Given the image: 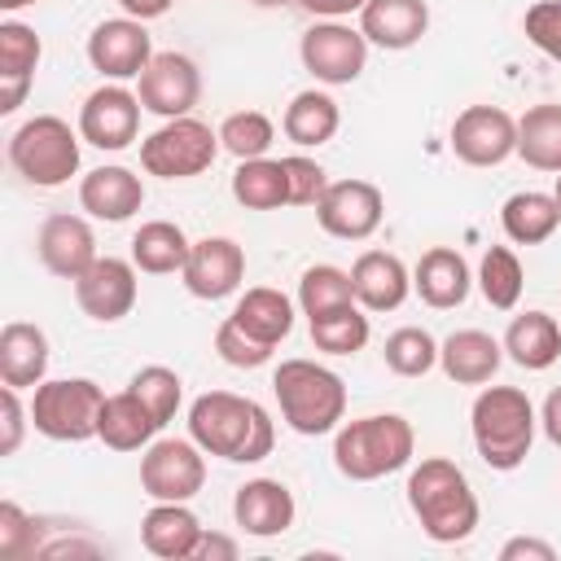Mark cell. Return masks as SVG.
I'll return each instance as SVG.
<instances>
[{
  "instance_id": "e0dca14e",
  "label": "cell",
  "mask_w": 561,
  "mask_h": 561,
  "mask_svg": "<svg viewBox=\"0 0 561 561\" xmlns=\"http://www.w3.org/2000/svg\"><path fill=\"white\" fill-rule=\"evenodd\" d=\"M180 276L193 298H206V302L228 298L245 280V250L232 237H202V241H193Z\"/></svg>"
},
{
  "instance_id": "7bdbcfd3",
  "label": "cell",
  "mask_w": 561,
  "mask_h": 561,
  "mask_svg": "<svg viewBox=\"0 0 561 561\" xmlns=\"http://www.w3.org/2000/svg\"><path fill=\"white\" fill-rule=\"evenodd\" d=\"M215 351H219V359L224 364H232V368H263L267 359H272V351L276 346H267V342H259V337H250L232 316L215 329Z\"/></svg>"
},
{
  "instance_id": "ba28073f",
  "label": "cell",
  "mask_w": 561,
  "mask_h": 561,
  "mask_svg": "<svg viewBox=\"0 0 561 561\" xmlns=\"http://www.w3.org/2000/svg\"><path fill=\"white\" fill-rule=\"evenodd\" d=\"M219 149H224L219 131H210V123L184 114V118H167L158 131H149L140 140V167L158 180H193L215 167Z\"/></svg>"
},
{
  "instance_id": "60d3db41",
  "label": "cell",
  "mask_w": 561,
  "mask_h": 561,
  "mask_svg": "<svg viewBox=\"0 0 561 561\" xmlns=\"http://www.w3.org/2000/svg\"><path fill=\"white\" fill-rule=\"evenodd\" d=\"M131 390L145 399V408L167 425L175 412H180V399H184V381L175 368H162V364H149L131 377Z\"/></svg>"
},
{
  "instance_id": "bcb514c9",
  "label": "cell",
  "mask_w": 561,
  "mask_h": 561,
  "mask_svg": "<svg viewBox=\"0 0 561 561\" xmlns=\"http://www.w3.org/2000/svg\"><path fill=\"white\" fill-rule=\"evenodd\" d=\"M0 416H4L0 456H13V451L22 447V434H26V416H31V408H22V399H18V386H4V390H0Z\"/></svg>"
},
{
  "instance_id": "d590c367",
  "label": "cell",
  "mask_w": 561,
  "mask_h": 561,
  "mask_svg": "<svg viewBox=\"0 0 561 561\" xmlns=\"http://www.w3.org/2000/svg\"><path fill=\"white\" fill-rule=\"evenodd\" d=\"M346 302H355L351 272H342V267H333V263H316V267L302 272V280H298V307H302L307 320L329 316V311H337V307H346Z\"/></svg>"
},
{
  "instance_id": "cb8c5ba5",
  "label": "cell",
  "mask_w": 561,
  "mask_h": 561,
  "mask_svg": "<svg viewBox=\"0 0 561 561\" xmlns=\"http://www.w3.org/2000/svg\"><path fill=\"white\" fill-rule=\"evenodd\" d=\"M412 289H416L421 302L434 307V311H451V307H460V302L469 298V289H473V276H469L465 254L451 250V245H434V250H425L421 263H416V272H412Z\"/></svg>"
},
{
  "instance_id": "83f0119b",
  "label": "cell",
  "mask_w": 561,
  "mask_h": 561,
  "mask_svg": "<svg viewBox=\"0 0 561 561\" xmlns=\"http://www.w3.org/2000/svg\"><path fill=\"white\" fill-rule=\"evenodd\" d=\"M504 355L526 368V373H543L561 359V324L548 311H522L513 316L508 333H504Z\"/></svg>"
},
{
  "instance_id": "8d00e7d4",
  "label": "cell",
  "mask_w": 561,
  "mask_h": 561,
  "mask_svg": "<svg viewBox=\"0 0 561 561\" xmlns=\"http://www.w3.org/2000/svg\"><path fill=\"white\" fill-rule=\"evenodd\" d=\"M307 324H311L316 351H324V355H355L368 346V316L359 311V302H346V307L316 316Z\"/></svg>"
},
{
  "instance_id": "52a82bcc",
  "label": "cell",
  "mask_w": 561,
  "mask_h": 561,
  "mask_svg": "<svg viewBox=\"0 0 561 561\" xmlns=\"http://www.w3.org/2000/svg\"><path fill=\"white\" fill-rule=\"evenodd\" d=\"M101 408H105V390L92 377H57L35 386L31 425L53 443H88L96 438Z\"/></svg>"
},
{
  "instance_id": "8992f818",
  "label": "cell",
  "mask_w": 561,
  "mask_h": 561,
  "mask_svg": "<svg viewBox=\"0 0 561 561\" xmlns=\"http://www.w3.org/2000/svg\"><path fill=\"white\" fill-rule=\"evenodd\" d=\"M79 131L57 114H35L9 136L13 171L35 188H61L79 171Z\"/></svg>"
},
{
  "instance_id": "9c48e42d",
  "label": "cell",
  "mask_w": 561,
  "mask_h": 561,
  "mask_svg": "<svg viewBox=\"0 0 561 561\" xmlns=\"http://www.w3.org/2000/svg\"><path fill=\"white\" fill-rule=\"evenodd\" d=\"M298 57H302V66L320 83L342 88V83H355L364 75V66H368V39H364V31H355V26L337 22V18H320L316 26L302 31Z\"/></svg>"
},
{
  "instance_id": "7c38bea8",
  "label": "cell",
  "mask_w": 561,
  "mask_h": 561,
  "mask_svg": "<svg viewBox=\"0 0 561 561\" xmlns=\"http://www.w3.org/2000/svg\"><path fill=\"white\" fill-rule=\"evenodd\" d=\"M451 153L465 167H500L517 153V118L500 105H469L451 123Z\"/></svg>"
},
{
  "instance_id": "7dc6e473",
  "label": "cell",
  "mask_w": 561,
  "mask_h": 561,
  "mask_svg": "<svg viewBox=\"0 0 561 561\" xmlns=\"http://www.w3.org/2000/svg\"><path fill=\"white\" fill-rule=\"evenodd\" d=\"M557 548L548 539H530V535H517L500 548V561H552Z\"/></svg>"
},
{
  "instance_id": "ee69618b",
  "label": "cell",
  "mask_w": 561,
  "mask_h": 561,
  "mask_svg": "<svg viewBox=\"0 0 561 561\" xmlns=\"http://www.w3.org/2000/svg\"><path fill=\"white\" fill-rule=\"evenodd\" d=\"M522 26H526V39H530L543 57L561 61V0H539V4H530L526 18H522Z\"/></svg>"
},
{
  "instance_id": "836d02e7",
  "label": "cell",
  "mask_w": 561,
  "mask_h": 561,
  "mask_svg": "<svg viewBox=\"0 0 561 561\" xmlns=\"http://www.w3.org/2000/svg\"><path fill=\"white\" fill-rule=\"evenodd\" d=\"M232 197L245 210H280L289 206V175L280 158H245L232 171Z\"/></svg>"
},
{
  "instance_id": "db71d44e",
  "label": "cell",
  "mask_w": 561,
  "mask_h": 561,
  "mask_svg": "<svg viewBox=\"0 0 561 561\" xmlns=\"http://www.w3.org/2000/svg\"><path fill=\"white\" fill-rule=\"evenodd\" d=\"M250 4H259V9H280V4H298V0H250Z\"/></svg>"
},
{
  "instance_id": "f35d334b",
  "label": "cell",
  "mask_w": 561,
  "mask_h": 561,
  "mask_svg": "<svg viewBox=\"0 0 561 561\" xmlns=\"http://www.w3.org/2000/svg\"><path fill=\"white\" fill-rule=\"evenodd\" d=\"M272 140H276V127H272V118H267L263 110H237V114H228V118L219 123V145H224L237 162H245V158H267Z\"/></svg>"
},
{
  "instance_id": "8fae6325",
  "label": "cell",
  "mask_w": 561,
  "mask_h": 561,
  "mask_svg": "<svg viewBox=\"0 0 561 561\" xmlns=\"http://www.w3.org/2000/svg\"><path fill=\"white\" fill-rule=\"evenodd\" d=\"M381 215L386 197L373 180H333L316 202L320 228L337 241H368L381 228Z\"/></svg>"
},
{
  "instance_id": "c3c4849f",
  "label": "cell",
  "mask_w": 561,
  "mask_h": 561,
  "mask_svg": "<svg viewBox=\"0 0 561 561\" xmlns=\"http://www.w3.org/2000/svg\"><path fill=\"white\" fill-rule=\"evenodd\" d=\"M237 552H241L237 539H228V535H219V530H202L193 561H237Z\"/></svg>"
},
{
  "instance_id": "603a6c76",
  "label": "cell",
  "mask_w": 561,
  "mask_h": 561,
  "mask_svg": "<svg viewBox=\"0 0 561 561\" xmlns=\"http://www.w3.org/2000/svg\"><path fill=\"white\" fill-rule=\"evenodd\" d=\"M79 206L92 219L123 224V219H131L145 206V184L127 167H96V171H88L79 180Z\"/></svg>"
},
{
  "instance_id": "b9f144b4",
  "label": "cell",
  "mask_w": 561,
  "mask_h": 561,
  "mask_svg": "<svg viewBox=\"0 0 561 561\" xmlns=\"http://www.w3.org/2000/svg\"><path fill=\"white\" fill-rule=\"evenodd\" d=\"M39 522L31 513H22L13 500L0 504V557L4 561H26V557H39Z\"/></svg>"
},
{
  "instance_id": "f6af8a7d",
  "label": "cell",
  "mask_w": 561,
  "mask_h": 561,
  "mask_svg": "<svg viewBox=\"0 0 561 561\" xmlns=\"http://www.w3.org/2000/svg\"><path fill=\"white\" fill-rule=\"evenodd\" d=\"M280 162H285V175H289V206H316L320 193L329 188L324 167L316 158H307V153H289Z\"/></svg>"
},
{
  "instance_id": "2e32d148",
  "label": "cell",
  "mask_w": 561,
  "mask_h": 561,
  "mask_svg": "<svg viewBox=\"0 0 561 561\" xmlns=\"http://www.w3.org/2000/svg\"><path fill=\"white\" fill-rule=\"evenodd\" d=\"M136 263L127 259H114V254H101L79 280H75V302L88 320L96 324H114L123 320L131 307H136Z\"/></svg>"
},
{
  "instance_id": "ffe728a7",
  "label": "cell",
  "mask_w": 561,
  "mask_h": 561,
  "mask_svg": "<svg viewBox=\"0 0 561 561\" xmlns=\"http://www.w3.org/2000/svg\"><path fill=\"white\" fill-rule=\"evenodd\" d=\"M351 285H355V302L364 311H394L412 294V272L390 250H364L351 267Z\"/></svg>"
},
{
  "instance_id": "4316f807",
  "label": "cell",
  "mask_w": 561,
  "mask_h": 561,
  "mask_svg": "<svg viewBox=\"0 0 561 561\" xmlns=\"http://www.w3.org/2000/svg\"><path fill=\"white\" fill-rule=\"evenodd\" d=\"M48 373V337L39 324L26 320H9L0 329V381L18 386V390H35Z\"/></svg>"
},
{
  "instance_id": "44dd1931",
  "label": "cell",
  "mask_w": 561,
  "mask_h": 561,
  "mask_svg": "<svg viewBox=\"0 0 561 561\" xmlns=\"http://www.w3.org/2000/svg\"><path fill=\"white\" fill-rule=\"evenodd\" d=\"M359 31L368 44L386 53H403L421 44V35L430 31V4L425 0H368L359 9Z\"/></svg>"
},
{
  "instance_id": "30bf717a",
  "label": "cell",
  "mask_w": 561,
  "mask_h": 561,
  "mask_svg": "<svg viewBox=\"0 0 561 561\" xmlns=\"http://www.w3.org/2000/svg\"><path fill=\"white\" fill-rule=\"evenodd\" d=\"M206 486V456L193 438H153L140 456V491L149 500L188 504Z\"/></svg>"
},
{
  "instance_id": "d6a6232c",
  "label": "cell",
  "mask_w": 561,
  "mask_h": 561,
  "mask_svg": "<svg viewBox=\"0 0 561 561\" xmlns=\"http://www.w3.org/2000/svg\"><path fill=\"white\" fill-rule=\"evenodd\" d=\"M517 153L535 171H561V105L543 101L517 118Z\"/></svg>"
},
{
  "instance_id": "484cf974",
  "label": "cell",
  "mask_w": 561,
  "mask_h": 561,
  "mask_svg": "<svg viewBox=\"0 0 561 561\" xmlns=\"http://www.w3.org/2000/svg\"><path fill=\"white\" fill-rule=\"evenodd\" d=\"M162 421L145 408V399L127 386L118 394H105V408H101V425H96V438L110 447V451H140L158 438Z\"/></svg>"
},
{
  "instance_id": "ab89813d",
  "label": "cell",
  "mask_w": 561,
  "mask_h": 561,
  "mask_svg": "<svg viewBox=\"0 0 561 561\" xmlns=\"http://www.w3.org/2000/svg\"><path fill=\"white\" fill-rule=\"evenodd\" d=\"M39 53H44V44L26 22H0V83H9V79L31 83Z\"/></svg>"
},
{
  "instance_id": "74e56055",
  "label": "cell",
  "mask_w": 561,
  "mask_h": 561,
  "mask_svg": "<svg viewBox=\"0 0 561 561\" xmlns=\"http://www.w3.org/2000/svg\"><path fill=\"white\" fill-rule=\"evenodd\" d=\"M381 359L394 377H425L434 364H438V342L430 337V329L421 324H403L386 337L381 346Z\"/></svg>"
},
{
  "instance_id": "3957f363",
  "label": "cell",
  "mask_w": 561,
  "mask_h": 561,
  "mask_svg": "<svg viewBox=\"0 0 561 561\" xmlns=\"http://www.w3.org/2000/svg\"><path fill=\"white\" fill-rule=\"evenodd\" d=\"M469 425H473V447H478L482 465L508 473L530 456L539 416H535V403L526 399V390L486 386V390H478V399L469 408Z\"/></svg>"
},
{
  "instance_id": "5b68a950",
  "label": "cell",
  "mask_w": 561,
  "mask_h": 561,
  "mask_svg": "<svg viewBox=\"0 0 561 561\" xmlns=\"http://www.w3.org/2000/svg\"><path fill=\"white\" fill-rule=\"evenodd\" d=\"M272 394L280 403V416L294 434H329L346 416V386L333 368L316 359H280L272 373Z\"/></svg>"
},
{
  "instance_id": "681fc988",
  "label": "cell",
  "mask_w": 561,
  "mask_h": 561,
  "mask_svg": "<svg viewBox=\"0 0 561 561\" xmlns=\"http://www.w3.org/2000/svg\"><path fill=\"white\" fill-rule=\"evenodd\" d=\"M539 425H543L548 443L561 447V386L548 390V399H543V408H539Z\"/></svg>"
},
{
  "instance_id": "277c9868",
  "label": "cell",
  "mask_w": 561,
  "mask_h": 561,
  "mask_svg": "<svg viewBox=\"0 0 561 561\" xmlns=\"http://www.w3.org/2000/svg\"><path fill=\"white\" fill-rule=\"evenodd\" d=\"M412 451H416V434H412V421L399 412L346 421L333 438V465L351 482H377V478L403 469L412 460Z\"/></svg>"
},
{
  "instance_id": "d4e9b609",
  "label": "cell",
  "mask_w": 561,
  "mask_h": 561,
  "mask_svg": "<svg viewBox=\"0 0 561 561\" xmlns=\"http://www.w3.org/2000/svg\"><path fill=\"white\" fill-rule=\"evenodd\" d=\"M504 359V342H495L482 329H456L438 342V368L456 386H486Z\"/></svg>"
},
{
  "instance_id": "f1b7e54d",
  "label": "cell",
  "mask_w": 561,
  "mask_h": 561,
  "mask_svg": "<svg viewBox=\"0 0 561 561\" xmlns=\"http://www.w3.org/2000/svg\"><path fill=\"white\" fill-rule=\"evenodd\" d=\"M337 127H342V110H337V101H333L329 92H320V88L298 92V96L285 105V118H280L285 140H294V145H302V149L329 145V140L337 136Z\"/></svg>"
},
{
  "instance_id": "11a10c76",
  "label": "cell",
  "mask_w": 561,
  "mask_h": 561,
  "mask_svg": "<svg viewBox=\"0 0 561 561\" xmlns=\"http://www.w3.org/2000/svg\"><path fill=\"white\" fill-rule=\"evenodd\" d=\"M552 197H557V210H561V171H557V188H552Z\"/></svg>"
},
{
  "instance_id": "f5cc1de1",
  "label": "cell",
  "mask_w": 561,
  "mask_h": 561,
  "mask_svg": "<svg viewBox=\"0 0 561 561\" xmlns=\"http://www.w3.org/2000/svg\"><path fill=\"white\" fill-rule=\"evenodd\" d=\"M26 4H39V0H0L4 13H18V9H26Z\"/></svg>"
},
{
  "instance_id": "4dcf8cb0",
  "label": "cell",
  "mask_w": 561,
  "mask_h": 561,
  "mask_svg": "<svg viewBox=\"0 0 561 561\" xmlns=\"http://www.w3.org/2000/svg\"><path fill=\"white\" fill-rule=\"evenodd\" d=\"M188 250H193V241H188L184 228L171 224V219H149V224H140L136 237H131V263H136L140 272H149V276L184 272Z\"/></svg>"
},
{
  "instance_id": "9a60e30c",
  "label": "cell",
  "mask_w": 561,
  "mask_h": 561,
  "mask_svg": "<svg viewBox=\"0 0 561 561\" xmlns=\"http://www.w3.org/2000/svg\"><path fill=\"white\" fill-rule=\"evenodd\" d=\"M140 110L145 105H140L136 92H127L123 83H101L83 101V110H79V136H83V145L110 149V153L127 149L136 140V131H140Z\"/></svg>"
},
{
  "instance_id": "f907efd6",
  "label": "cell",
  "mask_w": 561,
  "mask_h": 561,
  "mask_svg": "<svg viewBox=\"0 0 561 561\" xmlns=\"http://www.w3.org/2000/svg\"><path fill=\"white\" fill-rule=\"evenodd\" d=\"M298 4H302L311 18H337V22H342L346 13H359L368 0H298Z\"/></svg>"
},
{
  "instance_id": "f546056e",
  "label": "cell",
  "mask_w": 561,
  "mask_h": 561,
  "mask_svg": "<svg viewBox=\"0 0 561 561\" xmlns=\"http://www.w3.org/2000/svg\"><path fill=\"white\" fill-rule=\"evenodd\" d=\"M557 224H561L557 197L539 193V188H522V193L504 197V206H500V228L513 245H539L557 232Z\"/></svg>"
},
{
  "instance_id": "d6986e66",
  "label": "cell",
  "mask_w": 561,
  "mask_h": 561,
  "mask_svg": "<svg viewBox=\"0 0 561 561\" xmlns=\"http://www.w3.org/2000/svg\"><path fill=\"white\" fill-rule=\"evenodd\" d=\"M294 491L280 482V478H250L237 486L232 495V517L245 535L254 539H272V535H285L294 526Z\"/></svg>"
},
{
  "instance_id": "1f68e13d",
  "label": "cell",
  "mask_w": 561,
  "mask_h": 561,
  "mask_svg": "<svg viewBox=\"0 0 561 561\" xmlns=\"http://www.w3.org/2000/svg\"><path fill=\"white\" fill-rule=\"evenodd\" d=\"M232 320H237L250 337H259V342H267V346H280V342L289 337V329H294V302H289L280 289L254 285V289H245V294L237 298Z\"/></svg>"
},
{
  "instance_id": "5bb4252c",
  "label": "cell",
  "mask_w": 561,
  "mask_h": 561,
  "mask_svg": "<svg viewBox=\"0 0 561 561\" xmlns=\"http://www.w3.org/2000/svg\"><path fill=\"white\" fill-rule=\"evenodd\" d=\"M88 61L101 79H140V70L153 61V44L140 18H105L88 35Z\"/></svg>"
},
{
  "instance_id": "e575fe53",
  "label": "cell",
  "mask_w": 561,
  "mask_h": 561,
  "mask_svg": "<svg viewBox=\"0 0 561 561\" xmlns=\"http://www.w3.org/2000/svg\"><path fill=\"white\" fill-rule=\"evenodd\" d=\"M522 285H526L522 259L508 245H486V254L478 263V289H482V298L495 311H513L517 298H522Z\"/></svg>"
},
{
  "instance_id": "ac0fdd59",
  "label": "cell",
  "mask_w": 561,
  "mask_h": 561,
  "mask_svg": "<svg viewBox=\"0 0 561 561\" xmlns=\"http://www.w3.org/2000/svg\"><path fill=\"white\" fill-rule=\"evenodd\" d=\"M35 254L39 263L61 276V280H79L101 254H96V237L88 228L83 215H48L39 224V237H35Z\"/></svg>"
},
{
  "instance_id": "6da1fadb",
  "label": "cell",
  "mask_w": 561,
  "mask_h": 561,
  "mask_svg": "<svg viewBox=\"0 0 561 561\" xmlns=\"http://www.w3.org/2000/svg\"><path fill=\"white\" fill-rule=\"evenodd\" d=\"M188 438L206 456H219L232 465H259L276 447L267 408L232 390H206L188 403Z\"/></svg>"
},
{
  "instance_id": "816d5d0a",
  "label": "cell",
  "mask_w": 561,
  "mask_h": 561,
  "mask_svg": "<svg viewBox=\"0 0 561 561\" xmlns=\"http://www.w3.org/2000/svg\"><path fill=\"white\" fill-rule=\"evenodd\" d=\"M123 4V13L127 18H140V22H149V18H162L175 0H118Z\"/></svg>"
},
{
  "instance_id": "7402d4cb",
  "label": "cell",
  "mask_w": 561,
  "mask_h": 561,
  "mask_svg": "<svg viewBox=\"0 0 561 561\" xmlns=\"http://www.w3.org/2000/svg\"><path fill=\"white\" fill-rule=\"evenodd\" d=\"M202 530L206 526L197 513L180 500H153V508L140 517V543L162 561H193Z\"/></svg>"
},
{
  "instance_id": "4fadbf2b",
  "label": "cell",
  "mask_w": 561,
  "mask_h": 561,
  "mask_svg": "<svg viewBox=\"0 0 561 561\" xmlns=\"http://www.w3.org/2000/svg\"><path fill=\"white\" fill-rule=\"evenodd\" d=\"M136 83H140L136 88L140 105L158 118H184L202 96V70L184 53H153V61L140 70Z\"/></svg>"
},
{
  "instance_id": "7a4b0ae2",
  "label": "cell",
  "mask_w": 561,
  "mask_h": 561,
  "mask_svg": "<svg viewBox=\"0 0 561 561\" xmlns=\"http://www.w3.org/2000/svg\"><path fill=\"white\" fill-rule=\"evenodd\" d=\"M408 508L434 543H460L478 526V495L465 469L447 456H425L408 473Z\"/></svg>"
}]
</instances>
